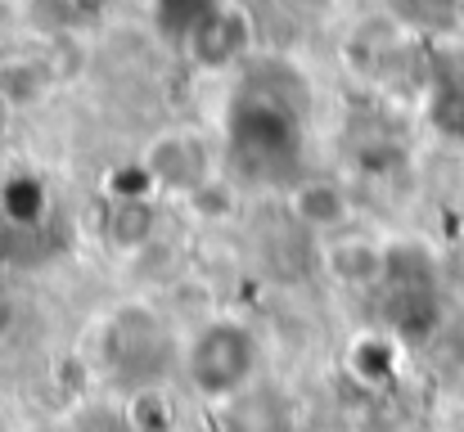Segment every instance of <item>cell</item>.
Listing matches in <instances>:
<instances>
[{
	"instance_id": "13",
	"label": "cell",
	"mask_w": 464,
	"mask_h": 432,
	"mask_svg": "<svg viewBox=\"0 0 464 432\" xmlns=\"http://www.w3.org/2000/svg\"><path fill=\"white\" fill-rule=\"evenodd\" d=\"M433 127L451 140H464V82H447L433 95Z\"/></svg>"
},
{
	"instance_id": "5",
	"label": "cell",
	"mask_w": 464,
	"mask_h": 432,
	"mask_svg": "<svg viewBox=\"0 0 464 432\" xmlns=\"http://www.w3.org/2000/svg\"><path fill=\"white\" fill-rule=\"evenodd\" d=\"M185 45H189V54H194L198 68H226V63H235L248 50V18L239 9H230V5H217L185 36Z\"/></svg>"
},
{
	"instance_id": "3",
	"label": "cell",
	"mask_w": 464,
	"mask_h": 432,
	"mask_svg": "<svg viewBox=\"0 0 464 432\" xmlns=\"http://www.w3.org/2000/svg\"><path fill=\"white\" fill-rule=\"evenodd\" d=\"M104 360H109V374L118 383L145 392V388H154L158 379H162V370L171 365V338L158 324L154 311L122 306V311H113V320L104 329Z\"/></svg>"
},
{
	"instance_id": "6",
	"label": "cell",
	"mask_w": 464,
	"mask_h": 432,
	"mask_svg": "<svg viewBox=\"0 0 464 432\" xmlns=\"http://www.w3.org/2000/svg\"><path fill=\"white\" fill-rule=\"evenodd\" d=\"M289 406L280 392L271 388H244L226 401V415H221V428L226 432H289Z\"/></svg>"
},
{
	"instance_id": "11",
	"label": "cell",
	"mask_w": 464,
	"mask_h": 432,
	"mask_svg": "<svg viewBox=\"0 0 464 432\" xmlns=\"http://www.w3.org/2000/svg\"><path fill=\"white\" fill-rule=\"evenodd\" d=\"M221 0H154V18L158 27L167 32V36H176V41H185L212 9H217Z\"/></svg>"
},
{
	"instance_id": "15",
	"label": "cell",
	"mask_w": 464,
	"mask_h": 432,
	"mask_svg": "<svg viewBox=\"0 0 464 432\" xmlns=\"http://www.w3.org/2000/svg\"><path fill=\"white\" fill-rule=\"evenodd\" d=\"M95 9H100V0H36V18H50L54 27H72Z\"/></svg>"
},
{
	"instance_id": "9",
	"label": "cell",
	"mask_w": 464,
	"mask_h": 432,
	"mask_svg": "<svg viewBox=\"0 0 464 432\" xmlns=\"http://www.w3.org/2000/svg\"><path fill=\"white\" fill-rule=\"evenodd\" d=\"M329 271L347 284H365L383 275V253L365 248V244H334L329 248Z\"/></svg>"
},
{
	"instance_id": "12",
	"label": "cell",
	"mask_w": 464,
	"mask_h": 432,
	"mask_svg": "<svg viewBox=\"0 0 464 432\" xmlns=\"http://www.w3.org/2000/svg\"><path fill=\"white\" fill-rule=\"evenodd\" d=\"M388 9L406 27H447L460 14V0H388Z\"/></svg>"
},
{
	"instance_id": "8",
	"label": "cell",
	"mask_w": 464,
	"mask_h": 432,
	"mask_svg": "<svg viewBox=\"0 0 464 432\" xmlns=\"http://www.w3.org/2000/svg\"><path fill=\"white\" fill-rule=\"evenodd\" d=\"M289 203H294V216L311 230H334V226L347 221V198L329 180H298Z\"/></svg>"
},
{
	"instance_id": "2",
	"label": "cell",
	"mask_w": 464,
	"mask_h": 432,
	"mask_svg": "<svg viewBox=\"0 0 464 432\" xmlns=\"http://www.w3.org/2000/svg\"><path fill=\"white\" fill-rule=\"evenodd\" d=\"M257 360H262L257 333L239 320H212L185 347V374L194 392L208 401H230L235 392L253 388Z\"/></svg>"
},
{
	"instance_id": "4",
	"label": "cell",
	"mask_w": 464,
	"mask_h": 432,
	"mask_svg": "<svg viewBox=\"0 0 464 432\" xmlns=\"http://www.w3.org/2000/svg\"><path fill=\"white\" fill-rule=\"evenodd\" d=\"M145 171L154 176V185H167V189H185L194 194L203 180H212L208 171V149L198 144V136L189 131H167L150 144L145 153Z\"/></svg>"
},
{
	"instance_id": "10",
	"label": "cell",
	"mask_w": 464,
	"mask_h": 432,
	"mask_svg": "<svg viewBox=\"0 0 464 432\" xmlns=\"http://www.w3.org/2000/svg\"><path fill=\"white\" fill-rule=\"evenodd\" d=\"M0 207H5V216H9L14 226H36V221L45 216V189H41V180L14 176V180L5 185V194H0Z\"/></svg>"
},
{
	"instance_id": "14",
	"label": "cell",
	"mask_w": 464,
	"mask_h": 432,
	"mask_svg": "<svg viewBox=\"0 0 464 432\" xmlns=\"http://www.w3.org/2000/svg\"><path fill=\"white\" fill-rule=\"evenodd\" d=\"M68 432H136V424H131V415H122L113 406H86L68 424Z\"/></svg>"
},
{
	"instance_id": "1",
	"label": "cell",
	"mask_w": 464,
	"mask_h": 432,
	"mask_svg": "<svg viewBox=\"0 0 464 432\" xmlns=\"http://www.w3.org/2000/svg\"><path fill=\"white\" fill-rule=\"evenodd\" d=\"M303 131H307V82L289 63L262 59L235 91L226 118L230 167L244 180H262V185L298 180Z\"/></svg>"
},
{
	"instance_id": "7",
	"label": "cell",
	"mask_w": 464,
	"mask_h": 432,
	"mask_svg": "<svg viewBox=\"0 0 464 432\" xmlns=\"http://www.w3.org/2000/svg\"><path fill=\"white\" fill-rule=\"evenodd\" d=\"M104 235L122 253H136L140 244H150V235H154V203H150V194H118L113 207H109Z\"/></svg>"
}]
</instances>
